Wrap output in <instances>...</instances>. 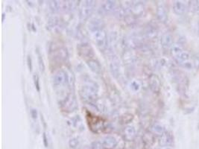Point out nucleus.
Masks as SVG:
<instances>
[{"instance_id": "nucleus-1", "label": "nucleus", "mask_w": 199, "mask_h": 149, "mask_svg": "<svg viewBox=\"0 0 199 149\" xmlns=\"http://www.w3.org/2000/svg\"><path fill=\"white\" fill-rule=\"evenodd\" d=\"M98 93L99 87L95 83L91 81L81 87L80 89V96L87 103H93L96 102Z\"/></svg>"}, {"instance_id": "nucleus-2", "label": "nucleus", "mask_w": 199, "mask_h": 149, "mask_svg": "<svg viewBox=\"0 0 199 149\" xmlns=\"http://www.w3.org/2000/svg\"><path fill=\"white\" fill-rule=\"evenodd\" d=\"M92 34H93V37L96 46L101 50H104V49H106L108 46V37L105 30L104 28H102V29L97 30Z\"/></svg>"}, {"instance_id": "nucleus-3", "label": "nucleus", "mask_w": 199, "mask_h": 149, "mask_svg": "<svg viewBox=\"0 0 199 149\" xmlns=\"http://www.w3.org/2000/svg\"><path fill=\"white\" fill-rule=\"evenodd\" d=\"M95 5V1H91V0L90 1H84L83 3L81 4L79 8L80 18L83 20L88 19L93 12Z\"/></svg>"}, {"instance_id": "nucleus-4", "label": "nucleus", "mask_w": 199, "mask_h": 149, "mask_svg": "<svg viewBox=\"0 0 199 149\" xmlns=\"http://www.w3.org/2000/svg\"><path fill=\"white\" fill-rule=\"evenodd\" d=\"M53 84L55 87H63L68 86V73L64 69H60L55 74L53 78Z\"/></svg>"}, {"instance_id": "nucleus-5", "label": "nucleus", "mask_w": 199, "mask_h": 149, "mask_svg": "<svg viewBox=\"0 0 199 149\" xmlns=\"http://www.w3.org/2000/svg\"><path fill=\"white\" fill-rule=\"evenodd\" d=\"M61 104L64 111L68 112H72L77 108L75 97L72 94H68L67 96L61 102Z\"/></svg>"}, {"instance_id": "nucleus-6", "label": "nucleus", "mask_w": 199, "mask_h": 149, "mask_svg": "<svg viewBox=\"0 0 199 149\" xmlns=\"http://www.w3.org/2000/svg\"><path fill=\"white\" fill-rule=\"evenodd\" d=\"M78 51L81 57L88 58V60L93 59L94 56V51L93 48L87 43H83L78 46Z\"/></svg>"}, {"instance_id": "nucleus-7", "label": "nucleus", "mask_w": 199, "mask_h": 149, "mask_svg": "<svg viewBox=\"0 0 199 149\" xmlns=\"http://www.w3.org/2000/svg\"><path fill=\"white\" fill-rule=\"evenodd\" d=\"M129 10L130 12L135 16H140L144 13L145 5L143 2L140 1H134L129 3Z\"/></svg>"}, {"instance_id": "nucleus-8", "label": "nucleus", "mask_w": 199, "mask_h": 149, "mask_svg": "<svg viewBox=\"0 0 199 149\" xmlns=\"http://www.w3.org/2000/svg\"><path fill=\"white\" fill-rule=\"evenodd\" d=\"M117 8V4L116 1L108 0L103 2L99 8V11L102 14H109L116 11Z\"/></svg>"}, {"instance_id": "nucleus-9", "label": "nucleus", "mask_w": 199, "mask_h": 149, "mask_svg": "<svg viewBox=\"0 0 199 149\" xmlns=\"http://www.w3.org/2000/svg\"><path fill=\"white\" fill-rule=\"evenodd\" d=\"M156 16L159 22L166 23L168 20V13L166 6L163 4H159L156 10Z\"/></svg>"}, {"instance_id": "nucleus-10", "label": "nucleus", "mask_w": 199, "mask_h": 149, "mask_svg": "<svg viewBox=\"0 0 199 149\" xmlns=\"http://www.w3.org/2000/svg\"><path fill=\"white\" fill-rule=\"evenodd\" d=\"M149 87L153 93H160L161 89V82L159 77L156 75H151L149 77Z\"/></svg>"}, {"instance_id": "nucleus-11", "label": "nucleus", "mask_w": 199, "mask_h": 149, "mask_svg": "<svg viewBox=\"0 0 199 149\" xmlns=\"http://www.w3.org/2000/svg\"><path fill=\"white\" fill-rule=\"evenodd\" d=\"M172 8L174 14L178 15V16L183 15V14L186 12V10H187V5H186V4L184 3L183 1H179V0L174 1V2H173Z\"/></svg>"}, {"instance_id": "nucleus-12", "label": "nucleus", "mask_w": 199, "mask_h": 149, "mask_svg": "<svg viewBox=\"0 0 199 149\" xmlns=\"http://www.w3.org/2000/svg\"><path fill=\"white\" fill-rule=\"evenodd\" d=\"M161 46L163 49H171L173 46V37L170 33H164L161 39Z\"/></svg>"}, {"instance_id": "nucleus-13", "label": "nucleus", "mask_w": 199, "mask_h": 149, "mask_svg": "<svg viewBox=\"0 0 199 149\" xmlns=\"http://www.w3.org/2000/svg\"><path fill=\"white\" fill-rule=\"evenodd\" d=\"M103 26H104L103 21L102 19H98V18H93V19H90L88 23V28L92 33L97 31V30L104 28Z\"/></svg>"}, {"instance_id": "nucleus-14", "label": "nucleus", "mask_w": 199, "mask_h": 149, "mask_svg": "<svg viewBox=\"0 0 199 149\" xmlns=\"http://www.w3.org/2000/svg\"><path fill=\"white\" fill-rule=\"evenodd\" d=\"M122 136L126 141H132L136 137V130L134 126L128 125L124 128Z\"/></svg>"}, {"instance_id": "nucleus-15", "label": "nucleus", "mask_w": 199, "mask_h": 149, "mask_svg": "<svg viewBox=\"0 0 199 149\" xmlns=\"http://www.w3.org/2000/svg\"><path fill=\"white\" fill-rule=\"evenodd\" d=\"M86 64L88 66L89 68L90 69V70L92 72H93L94 73L100 74L102 70V66H101L100 63H99L97 60L95 59H90L86 60Z\"/></svg>"}, {"instance_id": "nucleus-16", "label": "nucleus", "mask_w": 199, "mask_h": 149, "mask_svg": "<svg viewBox=\"0 0 199 149\" xmlns=\"http://www.w3.org/2000/svg\"><path fill=\"white\" fill-rule=\"evenodd\" d=\"M103 148L106 149H112L117 145V140L113 136H107L102 140Z\"/></svg>"}, {"instance_id": "nucleus-17", "label": "nucleus", "mask_w": 199, "mask_h": 149, "mask_svg": "<svg viewBox=\"0 0 199 149\" xmlns=\"http://www.w3.org/2000/svg\"><path fill=\"white\" fill-rule=\"evenodd\" d=\"M173 143V137L169 132L166 131L160 137L159 139V144L161 146H172Z\"/></svg>"}, {"instance_id": "nucleus-18", "label": "nucleus", "mask_w": 199, "mask_h": 149, "mask_svg": "<svg viewBox=\"0 0 199 149\" xmlns=\"http://www.w3.org/2000/svg\"><path fill=\"white\" fill-rule=\"evenodd\" d=\"M61 25V22L58 18H52L49 21L47 25V28L50 31H57V30H60Z\"/></svg>"}, {"instance_id": "nucleus-19", "label": "nucleus", "mask_w": 199, "mask_h": 149, "mask_svg": "<svg viewBox=\"0 0 199 149\" xmlns=\"http://www.w3.org/2000/svg\"><path fill=\"white\" fill-rule=\"evenodd\" d=\"M144 34L146 38L150 40L154 39L157 36V29L153 25H148L145 29Z\"/></svg>"}, {"instance_id": "nucleus-20", "label": "nucleus", "mask_w": 199, "mask_h": 149, "mask_svg": "<svg viewBox=\"0 0 199 149\" xmlns=\"http://www.w3.org/2000/svg\"><path fill=\"white\" fill-rule=\"evenodd\" d=\"M151 132L153 133L154 135H157L161 137L163 134L166 130H165V128L163 125H160L158 123H156V124H154L152 127H151Z\"/></svg>"}, {"instance_id": "nucleus-21", "label": "nucleus", "mask_w": 199, "mask_h": 149, "mask_svg": "<svg viewBox=\"0 0 199 149\" xmlns=\"http://www.w3.org/2000/svg\"><path fill=\"white\" fill-rule=\"evenodd\" d=\"M123 60L125 62V63L126 64H129V65H131V64H134L136 61V58L133 54L132 52H130V51H125L123 54Z\"/></svg>"}, {"instance_id": "nucleus-22", "label": "nucleus", "mask_w": 199, "mask_h": 149, "mask_svg": "<svg viewBox=\"0 0 199 149\" xmlns=\"http://www.w3.org/2000/svg\"><path fill=\"white\" fill-rule=\"evenodd\" d=\"M189 58H190V54H189V53L187 52V51H183L178 58H176L174 59V60H175L178 64H180V65L182 66L185 62L188 61L189 60Z\"/></svg>"}, {"instance_id": "nucleus-23", "label": "nucleus", "mask_w": 199, "mask_h": 149, "mask_svg": "<svg viewBox=\"0 0 199 149\" xmlns=\"http://www.w3.org/2000/svg\"><path fill=\"white\" fill-rule=\"evenodd\" d=\"M110 71L113 74V76L116 78L118 77L120 75V68L118 62L116 61V60L112 61L110 63Z\"/></svg>"}, {"instance_id": "nucleus-24", "label": "nucleus", "mask_w": 199, "mask_h": 149, "mask_svg": "<svg viewBox=\"0 0 199 149\" xmlns=\"http://www.w3.org/2000/svg\"><path fill=\"white\" fill-rule=\"evenodd\" d=\"M183 51V49L180 47V45H173L171 49H170V52H171L172 56L173 57L174 59L178 58Z\"/></svg>"}, {"instance_id": "nucleus-25", "label": "nucleus", "mask_w": 199, "mask_h": 149, "mask_svg": "<svg viewBox=\"0 0 199 149\" xmlns=\"http://www.w3.org/2000/svg\"><path fill=\"white\" fill-rule=\"evenodd\" d=\"M61 4L59 1H49V7L50 11L53 13H56L60 11Z\"/></svg>"}, {"instance_id": "nucleus-26", "label": "nucleus", "mask_w": 199, "mask_h": 149, "mask_svg": "<svg viewBox=\"0 0 199 149\" xmlns=\"http://www.w3.org/2000/svg\"><path fill=\"white\" fill-rule=\"evenodd\" d=\"M75 1H67L64 2V3L62 4V7L63 9L66 11H72V9H74L76 6V3H75Z\"/></svg>"}, {"instance_id": "nucleus-27", "label": "nucleus", "mask_w": 199, "mask_h": 149, "mask_svg": "<svg viewBox=\"0 0 199 149\" xmlns=\"http://www.w3.org/2000/svg\"><path fill=\"white\" fill-rule=\"evenodd\" d=\"M189 9L192 12H199V1L189 2Z\"/></svg>"}, {"instance_id": "nucleus-28", "label": "nucleus", "mask_w": 199, "mask_h": 149, "mask_svg": "<svg viewBox=\"0 0 199 149\" xmlns=\"http://www.w3.org/2000/svg\"><path fill=\"white\" fill-rule=\"evenodd\" d=\"M37 58H38L39 67H40V69L41 72H43L45 70V64H44V62H43V59L40 53V51H39L38 50L37 51Z\"/></svg>"}, {"instance_id": "nucleus-29", "label": "nucleus", "mask_w": 199, "mask_h": 149, "mask_svg": "<svg viewBox=\"0 0 199 149\" xmlns=\"http://www.w3.org/2000/svg\"><path fill=\"white\" fill-rule=\"evenodd\" d=\"M79 145V140L77 137H72L69 139V146L71 148H76Z\"/></svg>"}, {"instance_id": "nucleus-30", "label": "nucleus", "mask_w": 199, "mask_h": 149, "mask_svg": "<svg viewBox=\"0 0 199 149\" xmlns=\"http://www.w3.org/2000/svg\"><path fill=\"white\" fill-rule=\"evenodd\" d=\"M103 146L102 141H94L90 144V149H102Z\"/></svg>"}, {"instance_id": "nucleus-31", "label": "nucleus", "mask_w": 199, "mask_h": 149, "mask_svg": "<svg viewBox=\"0 0 199 149\" xmlns=\"http://www.w3.org/2000/svg\"><path fill=\"white\" fill-rule=\"evenodd\" d=\"M33 80L36 89H37V91L40 92V79H39V76H37V74H34L33 76Z\"/></svg>"}, {"instance_id": "nucleus-32", "label": "nucleus", "mask_w": 199, "mask_h": 149, "mask_svg": "<svg viewBox=\"0 0 199 149\" xmlns=\"http://www.w3.org/2000/svg\"><path fill=\"white\" fill-rule=\"evenodd\" d=\"M193 65L195 68L199 69V51L194 55Z\"/></svg>"}, {"instance_id": "nucleus-33", "label": "nucleus", "mask_w": 199, "mask_h": 149, "mask_svg": "<svg viewBox=\"0 0 199 149\" xmlns=\"http://www.w3.org/2000/svg\"><path fill=\"white\" fill-rule=\"evenodd\" d=\"M130 86H131V88L134 89V91H137L139 89V84L137 82H136V81L132 82V84H130Z\"/></svg>"}, {"instance_id": "nucleus-34", "label": "nucleus", "mask_w": 199, "mask_h": 149, "mask_svg": "<svg viewBox=\"0 0 199 149\" xmlns=\"http://www.w3.org/2000/svg\"><path fill=\"white\" fill-rule=\"evenodd\" d=\"M182 67H183L184 68L187 69H191L192 68V64L190 63V62H185V63H183V65H182Z\"/></svg>"}, {"instance_id": "nucleus-35", "label": "nucleus", "mask_w": 199, "mask_h": 149, "mask_svg": "<svg viewBox=\"0 0 199 149\" xmlns=\"http://www.w3.org/2000/svg\"><path fill=\"white\" fill-rule=\"evenodd\" d=\"M43 144H44V146L46 148H47L49 146V142H48V138L46 137V133H43Z\"/></svg>"}, {"instance_id": "nucleus-36", "label": "nucleus", "mask_w": 199, "mask_h": 149, "mask_svg": "<svg viewBox=\"0 0 199 149\" xmlns=\"http://www.w3.org/2000/svg\"><path fill=\"white\" fill-rule=\"evenodd\" d=\"M27 62H28V69L32 70V58H31L30 55H28V58H27Z\"/></svg>"}, {"instance_id": "nucleus-37", "label": "nucleus", "mask_w": 199, "mask_h": 149, "mask_svg": "<svg viewBox=\"0 0 199 149\" xmlns=\"http://www.w3.org/2000/svg\"><path fill=\"white\" fill-rule=\"evenodd\" d=\"M32 117L34 118V119H36V118H37V111H36V110H34V109L32 110Z\"/></svg>"}, {"instance_id": "nucleus-38", "label": "nucleus", "mask_w": 199, "mask_h": 149, "mask_svg": "<svg viewBox=\"0 0 199 149\" xmlns=\"http://www.w3.org/2000/svg\"><path fill=\"white\" fill-rule=\"evenodd\" d=\"M158 149H173V148L172 147V146H160Z\"/></svg>"}, {"instance_id": "nucleus-39", "label": "nucleus", "mask_w": 199, "mask_h": 149, "mask_svg": "<svg viewBox=\"0 0 199 149\" xmlns=\"http://www.w3.org/2000/svg\"><path fill=\"white\" fill-rule=\"evenodd\" d=\"M197 29H198V31H197V32H198V35L199 36V21L198 22V27H197Z\"/></svg>"}]
</instances>
